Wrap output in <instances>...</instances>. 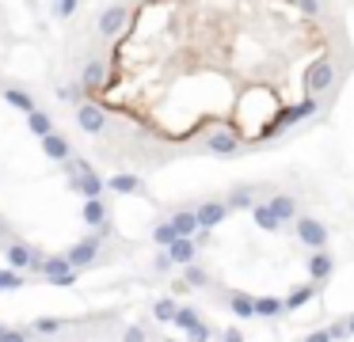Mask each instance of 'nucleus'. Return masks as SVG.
<instances>
[{
  "instance_id": "obj_27",
  "label": "nucleus",
  "mask_w": 354,
  "mask_h": 342,
  "mask_svg": "<svg viewBox=\"0 0 354 342\" xmlns=\"http://www.w3.org/2000/svg\"><path fill=\"white\" fill-rule=\"evenodd\" d=\"M256 220H259L263 228H278V217H274V213L267 209V205H259V209H256Z\"/></svg>"
},
{
  "instance_id": "obj_38",
  "label": "nucleus",
  "mask_w": 354,
  "mask_h": 342,
  "mask_svg": "<svg viewBox=\"0 0 354 342\" xmlns=\"http://www.w3.org/2000/svg\"><path fill=\"white\" fill-rule=\"evenodd\" d=\"M225 342H240V331H225Z\"/></svg>"
},
{
  "instance_id": "obj_11",
  "label": "nucleus",
  "mask_w": 354,
  "mask_h": 342,
  "mask_svg": "<svg viewBox=\"0 0 354 342\" xmlns=\"http://www.w3.org/2000/svg\"><path fill=\"white\" fill-rule=\"evenodd\" d=\"M84 220H88L91 228L107 225V205H103V198H84Z\"/></svg>"
},
{
  "instance_id": "obj_19",
  "label": "nucleus",
  "mask_w": 354,
  "mask_h": 342,
  "mask_svg": "<svg viewBox=\"0 0 354 342\" xmlns=\"http://www.w3.org/2000/svg\"><path fill=\"white\" fill-rule=\"evenodd\" d=\"M232 312H236V316H256V301L244 297V293H232Z\"/></svg>"
},
{
  "instance_id": "obj_16",
  "label": "nucleus",
  "mask_w": 354,
  "mask_h": 342,
  "mask_svg": "<svg viewBox=\"0 0 354 342\" xmlns=\"http://www.w3.org/2000/svg\"><path fill=\"white\" fill-rule=\"evenodd\" d=\"M107 187L115 190V194H133V190L141 187V179H137V175H115V179H111Z\"/></svg>"
},
{
  "instance_id": "obj_29",
  "label": "nucleus",
  "mask_w": 354,
  "mask_h": 342,
  "mask_svg": "<svg viewBox=\"0 0 354 342\" xmlns=\"http://www.w3.org/2000/svg\"><path fill=\"white\" fill-rule=\"evenodd\" d=\"M187 334H190V342H206L210 339V331H206V323H202V319H198V323H190Z\"/></svg>"
},
{
  "instance_id": "obj_40",
  "label": "nucleus",
  "mask_w": 354,
  "mask_h": 342,
  "mask_svg": "<svg viewBox=\"0 0 354 342\" xmlns=\"http://www.w3.org/2000/svg\"><path fill=\"white\" fill-rule=\"evenodd\" d=\"M351 327H354V319H351Z\"/></svg>"
},
{
  "instance_id": "obj_30",
  "label": "nucleus",
  "mask_w": 354,
  "mask_h": 342,
  "mask_svg": "<svg viewBox=\"0 0 354 342\" xmlns=\"http://www.w3.org/2000/svg\"><path fill=\"white\" fill-rule=\"evenodd\" d=\"M187 285H206V270H198V266H187Z\"/></svg>"
},
{
  "instance_id": "obj_12",
  "label": "nucleus",
  "mask_w": 354,
  "mask_h": 342,
  "mask_svg": "<svg viewBox=\"0 0 354 342\" xmlns=\"http://www.w3.org/2000/svg\"><path fill=\"white\" fill-rule=\"evenodd\" d=\"M172 228H175V236H195V232H198V217H195V213H175Z\"/></svg>"
},
{
  "instance_id": "obj_13",
  "label": "nucleus",
  "mask_w": 354,
  "mask_h": 342,
  "mask_svg": "<svg viewBox=\"0 0 354 342\" xmlns=\"http://www.w3.org/2000/svg\"><path fill=\"white\" fill-rule=\"evenodd\" d=\"M61 163H65V171H69V183H73V179H88L91 171H96L88 160H80V156H69V160H61Z\"/></svg>"
},
{
  "instance_id": "obj_7",
  "label": "nucleus",
  "mask_w": 354,
  "mask_h": 342,
  "mask_svg": "<svg viewBox=\"0 0 354 342\" xmlns=\"http://www.w3.org/2000/svg\"><path fill=\"white\" fill-rule=\"evenodd\" d=\"M195 240L190 236H175L172 244H168V259L172 262H183V266H190V259H195Z\"/></svg>"
},
{
  "instance_id": "obj_37",
  "label": "nucleus",
  "mask_w": 354,
  "mask_h": 342,
  "mask_svg": "<svg viewBox=\"0 0 354 342\" xmlns=\"http://www.w3.org/2000/svg\"><path fill=\"white\" fill-rule=\"evenodd\" d=\"M232 205H247V190H236V194H232Z\"/></svg>"
},
{
  "instance_id": "obj_26",
  "label": "nucleus",
  "mask_w": 354,
  "mask_h": 342,
  "mask_svg": "<svg viewBox=\"0 0 354 342\" xmlns=\"http://www.w3.org/2000/svg\"><path fill=\"white\" fill-rule=\"evenodd\" d=\"M65 327V319H34V331L38 334H54V331H61Z\"/></svg>"
},
{
  "instance_id": "obj_32",
  "label": "nucleus",
  "mask_w": 354,
  "mask_h": 342,
  "mask_svg": "<svg viewBox=\"0 0 354 342\" xmlns=\"http://www.w3.org/2000/svg\"><path fill=\"white\" fill-rule=\"evenodd\" d=\"M305 301H309V289H297V293L286 301V308H297V304H305Z\"/></svg>"
},
{
  "instance_id": "obj_21",
  "label": "nucleus",
  "mask_w": 354,
  "mask_h": 342,
  "mask_svg": "<svg viewBox=\"0 0 354 342\" xmlns=\"http://www.w3.org/2000/svg\"><path fill=\"white\" fill-rule=\"evenodd\" d=\"M153 316H157L160 323H172L175 319V301H157L153 304Z\"/></svg>"
},
{
  "instance_id": "obj_25",
  "label": "nucleus",
  "mask_w": 354,
  "mask_h": 342,
  "mask_svg": "<svg viewBox=\"0 0 354 342\" xmlns=\"http://www.w3.org/2000/svg\"><path fill=\"white\" fill-rule=\"evenodd\" d=\"M267 209H271V213H274V217H278V220H282V217H289V213H294V202H289V198H274V202H271V205H267Z\"/></svg>"
},
{
  "instance_id": "obj_22",
  "label": "nucleus",
  "mask_w": 354,
  "mask_h": 342,
  "mask_svg": "<svg viewBox=\"0 0 354 342\" xmlns=\"http://www.w3.org/2000/svg\"><path fill=\"white\" fill-rule=\"evenodd\" d=\"M19 285H23V274H16V270H0V293H4V289H19Z\"/></svg>"
},
{
  "instance_id": "obj_10",
  "label": "nucleus",
  "mask_w": 354,
  "mask_h": 342,
  "mask_svg": "<svg viewBox=\"0 0 354 342\" xmlns=\"http://www.w3.org/2000/svg\"><path fill=\"white\" fill-rule=\"evenodd\" d=\"M225 213H229V205H221V202H206L202 209L195 213V217H198V228H214L217 220H225Z\"/></svg>"
},
{
  "instance_id": "obj_1",
  "label": "nucleus",
  "mask_w": 354,
  "mask_h": 342,
  "mask_svg": "<svg viewBox=\"0 0 354 342\" xmlns=\"http://www.w3.org/2000/svg\"><path fill=\"white\" fill-rule=\"evenodd\" d=\"M96 103L153 137L274 141L339 88L346 42L324 0H141Z\"/></svg>"
},
{
  "instance_id": "obj_5",
  "label": "nucleus",
  "mask_w": 354,
  "mask_h": 342,
  "mask_svg": "<svg viewBox=\"0 0 354 342\" xmlns=\"http://www.w3.org/2000/svg\"><path fill=\"white\" fill-rule=\"evenodd\" d=\"M99 247H103V236H99V232H96V236H84L80 244H73V247H69V251H65L69 266L76 270V266H88V262H96Z\"/></svg>"
},
{
  "instance_id": "obj_14",
  "label": "nucleus",
  "mask_w": 354,
  "mask_h": 342,
  "mask_svg": "<svg viewBox=\"0 0 354 342\" xmlns=\"http://www.w3.org/2000/svg\"><path fill=\"white\" fill-rule=\"evenodd\" d=\"M27 126H31V133H38V137L54 133V122H49L46 111H31V114H27Z\"/></svg>"
},
{
  "instance_id": "obj_6",
  "label": "nucleus",
  "mask_w": 354,
  "mask_h": 342,
  "mask_svg": "<svg viewBox=\"0 0 354 342\" xmlns=\"http://www.w3.org/2000/svg\"><path fill=\"white\" fill-rule=\"evenodd\" d=\"M126 16H130V8H126V4H111V8H103V12H99V19H96L99 34H103V38L118 34L126 27Z\"/></svg>"
},
{
  "instance_id": "obj_39",
  "label": "nucleus",
  "mask_w": 354,
  "mask_h": 342,
  "mask_svg": "<svg viewBox=\"0 0 354 342\" xmlns=\"http://www.w3.org/2000/svg\"><path fill=\"white\" fill-rule=\"evenodd\" d=\"M4 331H8V327H0V334H4Z\"/></svg>"
},
{
  "instance_id": "obj_8",
  "label": "nucleus",
  "mask_w": 354,
  "mask_h": 342,
  "mask_svg": "<svg viewBox=\"0 0 354 342\" xmlns=\"http://www.w3.org/2000/svg\"><path fill=\"white\" fill-rule=\"evenodd\" d=\"M42 152L49 156V160H69V156H73V148H69V141L61 137V133H46V137H42Z\"/></svg>"
},
{
  "instance_id": "obj_24",
  "label": "nucleus",
  "mask_w": 354,
  "mask_h": 342,
  "mask_svg": "<svg viewBox=\"0 0 354 342\" xmlns=\"http://www.w3.org/2000/svg\"><path fill=\"white\" fill-rule=\"evenodd\" d=\"M153 240H157L160 247H168V244H172V240H175V228H172V220H168V225H157V228H153Z\"/></svg>"
},
{
  "instance_id": "obj_2",
  "label": "nucleus",
  "mask_w": 354,
  "mask_h": 342,
  "mask_svg": "<svg viewBox=\"0 0 354 342\" xmlns=\"http://www.w3.org/2000/svg\"><path fill=\"white\" fill-rule=\"evenodd\" d=\"M107 84H111V61H103V57H91L88 65H84V73H80L84 95H88V99H99L103 91H107Z\"/></svg>"
},
{
  "instance_id": "obj_17",
  "label": "nucleus",
  "mask_w": 354,
  "mask_h": 342,
  "mask_svg": "<svg viewBox=\"0 0 354 342\" xmlns=\"http://www.w3.org/2000/svg\"><path fill=\"white\" fill-rule=\"evenodd\" d=\"M301 240H305V244H313V247H320L324 244V228L316 225V220H301Z\"/></svg>"
},
{
  "instance_id": "obj_4",
  "label": "nucleus",
  "mask_w": 354,
  "mask_h": 342,
  "mask_svg": "<svg viewBox=\"0 0 354 342\" xmlns=\"http://www.w3.org/2000/svg\"><path fill=\"white\" fill-rule=\"evenodd\" d=\"M4 259H8L12 270H38L42 251H38V247L19 244V240H8V244H4Z\"/></svg>"
},
{
  "instance_id": "obj_18",
  "label": "nucleus",
  "mask_w": 354,
  "mask_h": 342,
  "mask_svg": "<svg viewBox=\"0 0 354 342\" xmlns=\"http://www.w3.org/2000/svg\"><path fill=\"white\" fill-rule=\"evenodd\" d=\"M58 99H61V103H84V99H88V95H84V88H80V84H65V88H58Z\"/></svg>"
},
{
  "instance_id": "obj_31",
  "label": "nucleus",
  "mask_w": 354,
  "mask_h": 342,
  "mask_svg": "<svg viewBox=\"0 0 354 342\" xmlns=\"http://www.w3.org/2000/svg\"><path fill=\"white\" fill-rule=\"evenodd\" d=\"M328 270H331V262L324 259V255H316V259H313V274H316V277H324Z\"/></svg>"
},
{
  "instance_id": "obj_28",
  "label": "nucleus",
  "mask_w": 354,
  "mask_h": 342,
  "mask_svg": "<svg viewBox=\"0 0 354 342\" xmlns=\"http://www.w3.org/2000/svg\"><path fill=\"white\" fill-rule=\"evenodd\" d=\"M172 323H179V327H190V323H198L195 308H175V319H172Z\"/></svg>"
},
{
  "instance_id": "obj_34",
  "label": "nucleus",
  "mask_w": 354,
  "mask_h": 342,
  "mask_svg": "<svg viewBox=\"0 0 354 342\" xmlns=\"http://www.w3.org/2000/svg\"><path fill=\"white\" fill-rule=\"evenodd\" d=\"M122 342H145V331H141V327H130V331L122 334Z\"/></svg>"
},
{
  "instance_id": "obj_23",
  "label": "nucleus",
  "mask_w": 354,
  "mask_h": 342,
  "mask_svg": "<svg viewBox=\"0 0 354 342\" xmlns=\"http://www.w3.org/2000/svg\"><path fill=\"white\" fill-rule=\"evenodd\" d=\"M278 312H282V301H274V297L256 301V316H278Z\"/></svg>"
},
{
  "instance_id": "obj_20",
  "label": "nucleus",
  "mask_w": 354,
  "mask_h": 342,
  "mask_svg": "<svg viewBox=\"0 0 354 342\" xmlns=\"http://www.w3.org/2000/svg\"><path fill=\"white\" fill-rule=\"evenodd\" d=\"M4 99H8L12 106H19V111H27V114L34 111V99L27 95V91H4Z\"/></svg>"
},
{
  "instance_id": "obj_35",
  "label": "nucleus",
  "mask_w": 354,
  "mask_h": 342,
  "mask_svg": "<svg viewBox=\"0 0 354 342\" xmlns=\"http://www.w3.org/2000/svg\"><path fill=\"white\" fill-rule=\"evenodd\" d=\"M0 342H27V334L23 331H4V334H0Z\"/></svg>"
},
{
  "instance_id": "obj_3",
  "label": "nucleus",
  "mask_w": 354,
  "mask_h": 342,
  "mask_svg": "<svg viewBox=\"0 0 354 342\" xmlns=\"http://www.w3.org/2000/svg\"><path fill=\"white\" fill-rule=\"evenodd\" d=\"M76 126H80L84 133H91V137H99V133L107 130V111H103V103H96V99L76 103Z\"/></svg>"
},
{
  "instance_id": "obj_36",
  "label": "nucleus",
  "mask_w": 354,
  "mask_h": 342,
  "mask_svg": "<svg viewBox=\"0 0 354 342\" xmlns=\"http://www.w3.org/2000/svg\"><path fill=\"white\" fill-rule=\"evenodd\" d=\"M168 266H172V259H168V251H160L157 255V270H168Z\"/></svg>"
},
{
  "instance_id": "obj_9",
  "label": "nucleus",
  "mask_w": 354,
  "mask_h": 342,
  "mask_svg": "<svg viewBox=\"0 0 354 342\" xmlns=\"http://www.w3.org/2000/svg\"><path fill=\"white\" fill-rule=\"evenodd\" d=\"M69 187H73L76 194H84V198H103V190H107V183L99 179L96 171H91L88 179H73V183H69Z\"/></svg>"
},
{
  "instance_id": "obj_33",
  "label": "nucleus",
  "mask_w": 354,
  "mask_h": 342,
  "mask_svg": "<svg viewBox=\"0 0 354 342\" xmlns=\"http://www.w3.org/2000/svg\"><path fill=\"white\" fill-rule=\"evenodd\" d=\"M73 12H76V0H61V4H58V16L61 19H69Z\"/></svg>"
},
{
  "instance_id": "obj_15",
  "label": "nucleus",
  "mask_w": 354,
  "mask_h": 342,
  "mask_svg": "<svg viewBox=\"0 0 354 342\" xmlns=\"http://www.w3.org/2000/svg\"><path fill=\"white\" fill-rule=\"evenodd\" d=\"M38 270H42L46 277H58V274H69L73 266H69V259H65V255H58V259H46V255H42Z\"/></svg>"
}]
</instances>
